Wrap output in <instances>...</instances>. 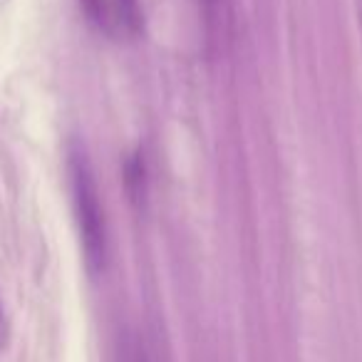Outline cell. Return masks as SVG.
Instances as JSON below:
<instances>
[{"mask_svg":"<svg viewBox=\"0 0 362 362\" xmlns=\"http://www.w3.org/2000/svg\"><path fill=\"white\" fill-rule=\"evenodd\" d=\"M0 325H3V303H0Z\"/></svg>","mask_w":362,"mask_h":362,"instance_id":"5b68a950","label":"cell"},{"mask_svg":"<svg viewBox=\"0 0 362 362\" xmlns=\"http://www.w3.org/2000/svg\"><path fill=\"white\" fill-rule=\"evenodd\" d=\"M119 362H149L139 337H134V335L124 337V342H122V347H119Z\"/></svg>","mask_w":362,"mask_h":362,"instance_id":"3957f363","label":"cell"},{"mask_svg":"<svg viewBox=\"0 0 362 362\" xmlns=\"http://www.w3.org/2000/svg\"><path fill=\"white\" fill-rule=\"evenodd\" d=\"M70 189H72V209H75L77 233H80V246L85 263L90 273H100L107 266V253H110V241H107V218L105 206H102L100 189L92 164L87 159L82 146H72L70 159Z\"/></svg>","mask_w":362,"mask_h":362,"instance_id":"6da1fadb","label":"cell"},{"mask_svg":"<svg viewBox=\"0 0 362 362\" xmlns=\"http://www.w3.org/2000/svg\"><path fill=\"white\" fill-rule=\"evenodd\" d=\"M112 11H115V21L119 23L127 33L139 30V25H141L139 0H112Z\"/></svg>","mask_w":362,"mask_h":362,"instance_id":"7a4b0ae2","label":"cell"},{"mask_svg":"<svg viewBox=\"0 0 362 362\" xmlns=\"http://www.w3.org/2000/svg\"><path fill=\"white\" fill-rule=\"evenodd\" d=\"M357 18H360V25H362V0H357Z\"/></svg>","mask_w":362,"mask_h":362,"instance_id":"277c9868","label":"cell"}]
</instances>
